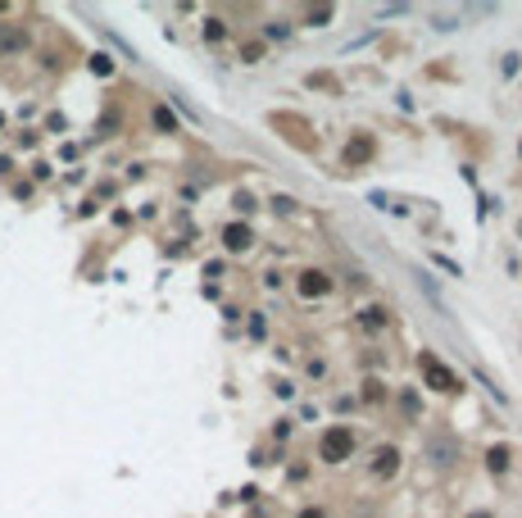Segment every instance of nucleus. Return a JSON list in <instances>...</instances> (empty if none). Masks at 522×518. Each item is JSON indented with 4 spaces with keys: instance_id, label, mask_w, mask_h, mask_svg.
<instances>
[{
    "instance_id": "obj_1",
    "label": "nucleus",
    "mask_w": 522,
    "mask_h": 518,
    "mask_svg": "<svg viewBox=\"0 0 522 518\" xmlns=\"http://www.w3.org/2000/svg\"><path fill=\"white\" fill-rule=\"evenodd\" d=\"M350 450H354V432L350 427H327L322 432V441H318V459L322 464H345L350 459Z\"/></svg>"
},
{
    "instance_id": "obj_2",
    "label": "nucleus",
    "mask_w": 522,
    "mask_h": 518,
    "mask_svg": "<svg viewBox=\"0 0 522 518\" xmlns=\"http://www.w3.org/2000/svg\"><path fill=\"white\" fill-rule=\"evenodd\" d=\"M418 368L427 373V387H431V391H459V377H454L450 368H445V364L436 360V355H422V360H418Z\"/></svg>"
},
{
    "instance_id": "obj_3",
    "label": "nucleus",
    "mask_w": 522,
    "mask_h": 518,
    "mask_svg": "<svg viewBox=\"0 0 522 518\" xmlns=\"http://www.w3.org/2000/svg\"><path fill=\"white\" fill-rule=\"evenodd\" d=\"M327 291H332V282H327L322 268H304V273H300V295H304V300H322Z\"/></svg>"
},
{
    "instance_id": "obj_4",
    "label": "nucleus",
    "mask_w": 522,
    "mask_h": 518,
    "mask_svg": "<svg viewBox=\"0 0 522 518\" xmlns=\"http://www.w3.org/2000/svg\"><path fill=\"white\" fill-rule=\"evenodd\" d=\"M222 245H227L232 255H241V250H250V245H255V232L245 223H232L227 232H222Z\"/></svg>"
},
{
    "instance_id": "obj_5",
    "label": "nucleus",
    "mask_w": 522,
    "mask_h": 518,
    "mask_svg": "<svg viewBox=\"0 0 522 518\" xmlns=\"http://www.w3.org/2000/svg\"><path fill=\"white\" fill-rule=\"evenodd\" d=\"M372 468L391 477L395 468H400V450H395V446H377V454H372Z\"/></svg>"
},
{
    "instance_id": "obj_6",
    "label": "nucleus",
    "mask_w": 522,
    "mask_h": 518,
    "mask_svg": "<svg viewBox=\"0 0 522 518\" xmlns=\"http://www.w3.org/2000/svg\"><path fill=\"white\" fill-rule=\"evenodd\" d=\"M387 323H391V314L382 310V305H368V310L359 314V327H368V332H382Z\"/></svg>"
},
{
    "instance_id": "obj_7",
    "label": "nucleus",
    "mask_w": 522,
    "mask_h": 518,
    "mask_svg": "<svg viewBox=\"0 0 522 518\" xmlns=\"http://www.w3.org/2000/svg\"><path fill=\"white\" fill-rule=\"evenodd\" d=\"M418 291L431 300V310H436V314H450V310H445V300H441V291H436V282H431L427 273H418Z\"/></svg>"
},
{
    "instance_id": "obj_8",
    "label": "nucleus",
    "mask_w": 522,
    "mask_h": 518,
    "mask_svg": "<svg viewBox=\"0 0 522 518\" xmlns=\"http://www.w3.org/2000/svg\"><path fill=\"white\" fill-rule=\"evenodd\" d=\"M508 459H513V450H508V446H491V450H486L491 473H504V468H508Z\"/></svg>"
},
{
    "instance_id": "obj_9",
    "label": "nucleus",
    "mask_w": 522,
    "mask_h": 518,
    "mask_svg": "<svg viewBox=\"0 0 522 518\" xmlns=\"http://www.w3.org/2000/svg\"><path fill=\"white\" fill-rule=\"evenodd\" d=\"M332 19V9L327 5H318V9H309V23H314V28H322V23Z\"/></svg>"
},
{
    "instance_id": "obj_10",
    "label": "nucleus",
    "mask_w": 522,
    "mask_h": 518,
    "mask_svg": "<svg viewBox=\"0 0 522 518\" xmlns=\"http://www.w3.org/2000/svg\"><path fill=\"white\" fill-rule=\"evenodd\" d=\"M155 123H159V128H164V132H173V128H178V123H173V114H168V109H164V105H159V109H155Z\"/></svg>"
},
{
    "instance_id": "obj_11",
    "label": "nucleus",
    "mask_w": 522,
    "mask_h": 518,
    "mask_svg": "<svg viewBox=\"0 0 522 518\" xmlns=\"http://www.w3.org/2000/svg\"><path fill=\"white\" fill-rule=\"evenodd\" d=\"M205 36H209V41H218V36H222V23H218V19H205Z\"/></svg>"
},
{
    "instance_id": "obj_12",
    "label": "nucleus",
    "mask_w": 522,
    "mask_h": 518,
    "mask_svg": "<svg viewBox=\"0 0 522 518\" xmlns=\"http://www.w3.org/2000/svg\"><path fill=\"white\" fill-rule=\"evenodd\" d=\"M300 518H327V514H322V509H304Z\"/></svg>"
},
{
    "instance_id": "obj_13",
    "label": "nucleus",
    "mask_w": 522,
    "mask_h": 518,
    "mask_svg": "<svg viewBox=\"0 0 522 518\" xmlns=\"http://www.w3.org/2000/svg\"><path fill=\"white\" fill-rule=\"evenodd\" d=\"M468 518H495V514H486V509H477V514H468Z\"/></svg>"
}]
</instances>
